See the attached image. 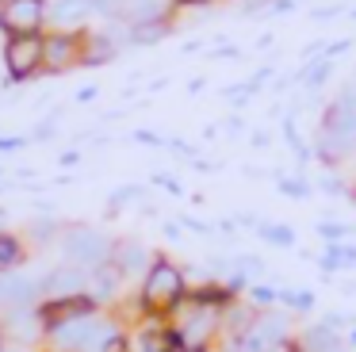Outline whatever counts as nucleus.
<instances>
[{"label":"nucleus","mask_w":356,"mask_h":352,"mask_svg":"<svg viewBox=\"0 0 356 352\" xmlns=\"http://www.w3.org/2000/svg\"><path fill=\"white\" fill-rule=\"evenodd\" d=\"M172 31V23H169V15L165 19H154V23H138V27H131V42H138V46H154V42H161L165 35Z\"/></svg>","instance_id":"18"},{"label":"nucleus","mask_w":356,"mask_h":352,"mask_svg":"<svg viewBox=\"0 0 356 352\" xmlns=\"http://www.w3.org/2000/svg\"><path fill=\"white\" fill-rule=\"evenodd\" d=\"M142 195H146V191H142V184H123V188H115L108 195V218H115V214L123 211L131 199H142Z\"/></svg>","instance_id":"21"},{"label":"nucleus","mask_w":356,"mask_h":352,"mask_svg":"<svg viewBox=\"0 0 356 352\" xmlns=\"http://www.w3.org/2000/svg\"><path fill=\"white\" fill-rule=\"evenodd\" d=\"M172 352H215V349H172Z\"/></svg>","instance_id":"37"},{"label":"nucleus","mask_w":356,"mask_h":352,"mask_svg":"<svg viewBox=\"0 0 356 352\" xmlns=\"http://www.w3.org/2000/svg\"><path fill=\"white\" fill-rule=\"evenodd\" d=\"M318 188H322L325 195H348V191H353V188H345L337 176H322V184H318Z\"/></svg>","instance_id":"26"},{"label":"nucleus","mask_w":356,"mask_h":352,"mask_svg":"<svg viewBox=\"0 0 356 352\" xmlns=\"http://www.w3.org/2000/svg\"><path fill=\"white\" fill-rule=\"evenodd\" d=\"M318 268H322L325 275H330V272H341V268H345V257H341V245H325V253L318 257Z\"/></svg>","instance_id":"22"},{"label":"nucleus","mask_w":356,"mask_h":352,"mask_svg":"<svg viewBox=\"0 0 356 352\" xmlns=\"http://www.w3.org/2000/svg\"><path fill=\"white\" fill-rule=\"evenodd\" d=\"M180 226H188V230H195V234H200V237H211V234H215V226H211V222H203V218H195V214H180Z\"/></svg>","instance_id":"25"},{"label":"nucleus","mask_w":356,"mask_h":352,"mask_svg":"<svg viewBox=\"0 0 356 352\" xmlns=\"http://www.w3.org/2000/svg\"><path fill=\"white\" fill-rule=\"evenodd\" d=\"M348 195H353V203H356V188H353V191H348Z\"/></svg>","instance_id":"38"},{"label":"nucleus","mask_w":356,"mask_h":352,"mask_svg":"<svg viewBox=\"0 0 356 352\" xmlns=\"http://www.w3.org/2000/svg\"><path fill=\"white\" fill-rule=\"evenodd\" d=\"M42 303V280L27 272H0V318Z\"/></svg>","instance_id":"8"},{"label":"nucleus","mask_w":356,"mask_h":352,"mask_svg":"<svg viewBox=\"0 0 356 352\" xmlns=\"http://www.w3.org/2000/svg\"><path fill=\"white\" fill-rule=\"evenodd\" d=\"M47 0H0V31L4 35H42Z\"/></svg>","instance_id":"5"},{"label":"nucleus","mask_w":356,"mask_h":352,"mask_svg":"<svg viewBox=\"0 0 356 352\" xmlns=\"http://www.w3.org/2000/svg\"><path fill=\"white\" fill-rule=\"evenodd\" d=\"M245 298L257 310H272V306H280V287L276 283H253V287L245 291Z\"/></svg>","instance_id":"20"},{"label":"nucleus","mask_w":356,"mask_h":352,"mask_svg":"<svg viewBox=\"0 0 356 352\" xmlns=\"http://www.w3.org/2000/svg\"><path fill=\"white\" fill-rule=\"evenodd\" d=\"M261 4H268V0H245V8H241V12H245V15H253Z\"/></svg>","instance_id":"32"},{"label":"nucleus","mask_w":356,"mask_h":352,"mask_svg":"<svg viewBox=\"0 0 356 352\" xmlns=\"http://www.w3.org/2000/svg\"><path fill=\"white\" fill-rule=\"evenodd\" d=\"M188 295H192V283L184 275V264L172 260L169 253H157L149 272L142 275L138 291H134V298H138L146 318H169Z\"/></svg>","instance_id":"1"},{"label":"nucleus","mask_w":356,"mask_h":352,"mask_svg":"<svg viewBox=\"0 0 356 352\" xmlns=\"http://www.w3.org/2000/svg\"><path fill=\"white\" fill-rule=\"evenodd\" d=\"M165 237H172V241H180V222H165Z\"/></svg>","instance_id":"31"},{"label":"nucleus","mask_w":356,"mask_h":352,"mask_svg":"<svg viewBox=\"0 0 356 352\" xmlns=\"http://www.w3.org/2000/svg\"><path fill=\"white\" fill-rule=\"evenodd\" d=\"M111 241H115V237L104 234V230H96V226H65L62 237H58L62 260L81 264L85 272H92V268L104 264V260H111Z\"/></svg>","instance_id":"3"},{"label":"nucleus","mask_w":356,"mask_h":352,"mask_svg":"<svg viewBox=\"0 0 356 352\" xmlns=\"http://www.w3.org/2000/svg\"><path fill=\"white\" fill-rule=\"evenodd\" d=\"M47 58V35H12L4 42V69L12 81H31Z\"/></svg>","instance_id":"4"},{"label":"nucleus","mask_w":356,"mask_h":352,"mask_svg":"<svg viewBox=\"0 0 356 352\" xmlns=\"http://www.w3.org/2000/svg\"><path fill=\"white\" fill-rule=\"evenodd\" d=\"M77 65H85V35L81 31H50L42 69L58 77V73H70Z\"/></svg>","instance_id":"6"},{"label":"nucleus","mask_w":356,"mask_h":352,"mask_svg":"<svg viewBox=\"0 0 356 352\" xmlns=\"http://www.w3.org/2000/svg\"><path fill=\"white\" fill-rule=\"evenodd\" d=\"M348 349H356V326L348 329Z\"/></svg>","instance_id":"34"},{"label":"nucleus","mask_w":356,"mask_h":352,"mask_svg":"<svg viewBox=\"0 0 356 352\" xmlns=\"http://www.w3.org/2000/svg\"><path fill=\"white\" fill-rule=\"evenodd\" d=\"M257 318H261V310H257L249 298H234L222 310V337H245L249 329L257 326ZM222 337H218V341H222Z\"/></svg>","instance_id":"13"},{"label":"nucleus","mask_w":356,"mask_h":352,"mask_svg":"<svg viewBox=\"0 0 356 352\" xmlns=\"http://www.w3.org/2000/svg\"><path fill=\"white\" fill-rule=\"evenodd\" d=\"M8 349V337H4V326H0V352Z\"/></svg>","instance_id":"35"},{"label":"nucleus","mask_w":356,"mask_h":352,"mask_svg":"<svg viewBox=\"0 0 356 352\" xmlns=\"http://www.w3.org/2000/svg\"><path fill=\"white\" fill-rule=\"evenodd\" d=\"M62 222L58 218H35V222H27V230H24V237H27V245H47V241H58L62 237Z\"/></svg>","instance_id":"16"},{"label":"nucleus","mask_w":356,"mask_h":352,"mask_svg":"<svg viewBox=\"0 0 356 352\" xmlns=\"http://www.w3.org/2000/svg\"><path fill=\"white\" fill-rule=\"evenodd\" d=\"M92 12H96V0H54L47 19L54 23L58 31H77Z\"/></svg>","instance_id":"12"},{"label":"nucleus","mask_w":356,"mask_h":352,"mask_svg":"<svg viewBox=\"0 0 356 352\" xmlns=\"http://www.w3.org/2000/svg\"><path fill=\"white\" fill-rule=\"evenodd\" d=\"M154 257H157V249H149V245L142 241V237H134V234H119L115 241H111V264H115L127 280L142 283V275L149 272Z\"/></svg>","instance_id":"7"},{"label":"nucleus","mask_w":356,"mask_h":352,"mask_svg":"<svg viewBox=\"0 0 356 352\" xmlns=\"http://www.w3.org/2000/svg\"><path fill=\"white\" fill-rule=\"evenodd\" d=\"M134 138H138V142H146V145H161V138H157V134H149V130H138Z\"/></svg>","instance_id":"30"},{"label":"nucleus","mask_w":356,"mask_h":352,"mask_svg":"<svg viewBox=\"0 0 356 352\" xmlns=\"http://www.w3.org/2000/svg\"><path fill=\"white\" fill-rule=\"evenodd\" d=\"M184 4H207V0H177V8H184Z\"/></svg>","instance_id":"36"},{"label":"nucleus","mask_w":356,"mask_h":352,"mask_svg":"<svg viewBox=\"0 0 356 352\" xmlns=\"http://www.w3.org/2000/svg\"><path fill=\"white\" fill-rule=\"evenodd\" d=\"M119 46L111 42V35H85V65H104V61H115Z\"/></svg>","instance_id":"15"},{"label":"nucleus","mask_w":356,"mask_h":352,"mask_svg":"<svg viewBox=\"0 0 356 352\" xmlns=\"http://www.w3.org/2000/svg\"><path fill=\"white\" fill-rule=\"evenodd\" d=\"M295 341H299L302 352H341V349H348V337L341 333V329H333L325 318L302 326L299 333H295Z\"/></svg>","instance_id":"11"},{"label":"nucleus","mask_w":356,"mask_h":352,"mask_svg":"<svg viewBox=\"0 0 356 352\" xmlns=\"http://www.w3.org/2000/svg\"><path fill=\"white\" fill-rule=\"evenodd\" d=\"M27 253H31V245L24 234L0 230V272H19L27 264Z\"/></svg>","instance_id":"14"},{"label":"nucleus","mask_w":356,"mask_h":352,"mask_svg":"<svg viewBox=\"0 0 356 352\" xmlns=\"http://www.w3.org/2000/svg\"><path fill=\"white\" fill-rule=\"evenodd\" d=\"M154 184H161V188H169L172 195H180V191H184V188H180L177 180H172V176H154Z\"/></svg>","instance_id":"29"},{"label":"nucleus","mask_w":356,"mask_h":352,"mask_svg":"<svg viewBox=\"0 0 356 352\" xmlns=\"http://www.w3.org/2000/svg\"><path fill=\"white\" fill-rule=\"evenodd\" d=\"M318 237L325 245H341L348 237V226H341V222H318Z\"/></svg>","instance_id":"23"},{"label":"nucleus","mask_w":356,"mask_h":352,"mask_svg":"<svg viewBox=\"0 0 356 352\" xmlns=\"http://www.w3.org/2000/svg\"><path fill=\"white\" fill-rule=\"evenodd\" d=\"M24 138H0V153H12V150H24Z\"/></svg>","instance_id":"27"},{"label":"nucleus","mask_w":356,"mask_h":352,"mask_svg":"<svg viewBox=\"0 0 356 352\" xmlns=\"http://www.w3.org/2000/svg\"><path fill=\"white\" fill-rule=\"evenodd\" d=\"M123 283H127V275L119 272L111 260H104L100 268H92V272H88V295H92L104 310H111L115 303H123V298H127L123 295Z\"/></svg>","instance_id":"10"},{"label":"nucleus","mask_w":356,"mask_h":352,"mask_svg":"<svg viewBox=\"0 0 356 352\" xmlns=\"http://www.w3.org/2000/svg\"><path fill=\"white\" fill-rule=\"evenodd\" d=\"M92 96H96V88H81V92H77V104H88Z\"/></svg>","instance_id":"33"},{"label":"nucleus","mask_w":356,"mask_h":352,"mask_svg":"<svg viewBox=\"0 0 356 352\" xmlns=\"http://www.w3.org/2000/svg\"><path fill=\"white\" fill-rule=\"evenodd\" d=\"M39 280H42V298H70L88 291V272L81 264H70V260H58Z\"/></svg>","instance_id":"9"},{"label":"nucleus","mask_w":356,"mask_h":352,"mask_svg":"<svg viewBox=\"0 0 356 352\" xmlns=\"http://www.w3.org/2000/svg\"><path fill=\"white\" fill-rule=\"evenodd\" d=\"M280 306H284L287 314H310V310H314V295H310V291L280 287Z\"/></svg>","instance_id":"19"},{"label":"nucleus","mask_w":356,"mask_h":352,"mask_svg":"<svg viewBox=\"0 0 356 352\" xmlns=\"http://www.w3.org/2000/svg\"><path fill=\"white\" fill-rule=\"evenodd\" d=\"M257 237H261L264 245H276V249H291L295 245V230L284 226V222H261V226H257Z\"/></svg>","instance_id":"17"},{"label":"nucleus","mask_w":356,"mask_h":352,"mask_svg":"<svg viewBox=\"0 0 356 352\" xmlns=\"http://www.w3.org/2000/svg\"><path fill=\"white\" fill-rule=\"evenodd\" d=\"M341 257H345V268H356V245L341 241Z\"/></svg>","instance_id":"28"},{"label":"nucleus","mask_w":356,"mask_h":352,"mask_svg":"<svg viewBox=\"0 0 356 352\" xmlns=\"http://www.w3.org/2000/svg\"><path fill=\"white\" fill-rule=\"evenodd\" d=\"M280 191H284V195H295V199H310V184L302 180H284V176H280Z\"/></svg>","instance_id":"24"},{"label":"nucleus","mask_w":356,"mask_h":352,"mask_svg":"<svg viewBox=\"0 0 356 352\" xmlns=\"http://www.w3.org/2000/svg\"><path fill=\"white\" fill-rule=\"evenodd\" d=\"M165 321H169L172 337H177L184 349H215L218 337H222V310L195 303L192 295H188Z\"/></svg>","instance_id":"2"}]
</instances>
